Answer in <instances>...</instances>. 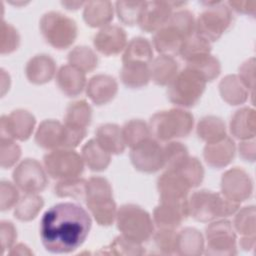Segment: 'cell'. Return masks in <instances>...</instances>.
<instances>
[{
	"instance_id": "obj_58",
	"label": "cell",
	"mask_w": 256,
	"mask_h": 256,
	"mask_svg": "<svg viewBox=\"0 0 256 256\" xmlns=\"http://www.w3.org/2000/svg\"><path fill=\"white\" fill-rule=\"evenodd\" d=\"M61 4L68 10H77L80 7H84L85 2H82V1H62Z\"/></svg>"
},
{
	"instance_id": "obj_54",
	"label": "cell",
	"mask_w": 256,
	"mask_h": 256,
	"mask_svg": "<svg viewBox=\"0 0 256 256\" xmlns=\"http://www.w3.org/2000/svg\"><path fill=\"white\" fill-rule=\"evenodd\" d=\"M229 8L231 10H235L236 12L242 13V14H248V15H255L256 11V1L250 0V1H229L227 3Z\"/></svg>"
},
{
	"instance_id": "obj_9",
	"label": "cell",
	"mask_w": 256,
	"mask_h": 256,
	"mask_svg": "<svg viewBox=\"0 0 256 256\" xmlns=\"http://www.w3.org/2000/svg\"><path fill=\"white\" fill-rule=\"evenodd\" d=\"M43 166L50 177L64 180L80 177L85 164L81 154L74 149L60 148L51 150L44 155Z\"/></svg>"
},
{
	"instance_id": "obj_5",
	"label": "cell",
	"mask_w": 256,
	"mask_h": 256,
	"mask_svg": "<svg viewBox=\"0 0 256 256\" xmlns=\"http://www.w3.org/2000/svg\"><path fill=\"white\" fill-rule=\"evenodd\" d=\"M115 222L121 235L139 244L150 240L155 231L151 215L144 208L132 203L118 208Z\"/></svg>"
},
{
	"instance_id": "obj_34",
	"label": "cell",
	"mask_w": 256,
	"mask_h": 256,
	"mask_svg": "<svg viewBox=\"0 0 256 256\" xmlns=\"http://www.w3.org/2000/svg\"><path fill=\"white\" fill-rule=\"evenodd\" d=\"M148 65L143 63H123L120 70L122 83L133 89L146 86L151 80Z\"/></svg>"
},
{
	"instance_id": "obj_42",
	"label": "cell",
	"mask_w": 256,
	"mask_h": 256,
	"mask_svg": "<svg viewBox=\"0 0 256 256\" xmlns=\"http://www.w3.org/2000/svg\"><path fill=\"white\" fill-rule=\"evenodd\" d=\"M86 181L80 177L59 180L54 186V193L60 198L69 197L75 200H84Z\"/></svg>"
},
{
	"instance_id": "obj_1",
	"label": "cell",
	"mask_w": 256,
	"mask_h": 256,
	"mask_svg": "<svg viewBox=\"0 0 256 256\" xmlns=\"http://www.w3.org/2000/svg\"><path fill=\"white\" fill-rule=\"evenodd\" d=\"M91 226V217L83 207L72 202L57 203L40 220L41 242L51 253H71L84 243Z\"/></svg>"
},
{
	"instance_id": "obj_46",
	"label": "cell",
	"mask_w": 256,
	"mask_h": 256,
	"mask_svg": "<svg viewBox=\"0 0 256 256\" xmlns=\"http://www.w3.org/2000/svg\"><path fill=\"white\" fill-rule=\"evenodd\" d=\"M145 1H117L115 12L119 20L126 25L138 24L139 16Z\"/></svg>"
},
{
	"instance_id": "obj_47",
	"label": "cell",
	"mask_w": 256,
	"mask_h": 256,
	"mask_svg": "<svg viewBox=\"0 0 256 256\" xmlns=\"http://www.w3.org/2000/svg\"><path fill=\"white\" fill-rule=\"evenodd\" d=\"M20 44V35L17 29L3 19L0 26V53L10 54L14 52Z\"/></svg>"
},
{
	"instance_id": "obj_36",
	"label": "cell",
	"mask_w": 256,
	"mask_h": 256,
	"mask_svg": "<svg viewBox=\"0 0 256 256\" xmlns=\"http://www.w3.org/2000/svg\"><path fill=\"white\" fill-rule=\"evenodd\" d=\"M43 206L44 200L38 193H25L14 207V216L23 222L31 221L36 218Z\"/></svg>"
},
{
	"instance_id": "obj_51",
	"label": "cell",
	"mask_w": 256,
	"mask_h": 256,
	"mask_svg": "<svg viewBox=\"0 0 256 256\" xmlns=\"http://www.w3.org/2000/svg\"><path fill=\"white\" fill-rule=\"evenodd\" d=\"M18 187L6 180L0 183V210L7 211L15 207L20 199Z\"/></svg>"
},
{
	"instance_id": "obj_49",
	"label": "cell",
	"mask_w": 256,
	"mask_h": 256,
	"mask_svg": "<svg viewBox=\"0 0 256 256\" xmlns=\"http://www.w3.org/2000/svg\"><path fill=\"white\" fill-rule=\"evenodd\" d=\"M195 21L194 14L188 9H178L173 11L168 23L179 29L187 38L195 33Z\"/></svg>"
},
{
	"instance_id": "obj_40",
	"label": "cell",
	"mask_w": 256,
	"mask_h": 256,
	"mask_svg": "<svg viewBox=\"0 0 256 256\" xmlns=\"http://www.w3.org/2000/svg\"><path fill=\"white\" fill-rule=\"evenodd\" d=\"M98 253L106 255H143L145 254V249L142 244L133 242L120 234Z\"/></svg>"
},
{
	"instance_id": "obj_15",
	"label": "cell",
	"mask_w": 256,
	"mask_h": 256,
	"mask_svg": "<svg viewBox=\"0 0 256 256\" xmlns=\"http://www.w3.org/2000/svg\"><path fill=\"white\" fill-rule=\"evenodd\" d=\"M189 216L188 198L182 201H160L153 210V222L157 228L176 230Z\"/></svg>"
},
{
	"instance_id": "obj_37",
	"label": "cell",
	"mask_w": 256,
	"mask_h": 256,
	"mask_svg": "<svg viewBox=\"0 0 256 256\" xmlns=\"http://www.w3.org/2000/svg\"><path fill=\"white\" fill-rule=\"evenodd\" d=\"M122 136L126 147L130 149L142 141L152 137L148 123L142 119H131L122 127Z\"/></svg>"
},
{
	"instance_id": "obj_24",
	"label": "cell",
	"mask_w": 256,
	"mask_h": 256,
	"mask_svg": "<svg viewBox=\"0 0 256 256\" xmlns=\"http://www.w3.org/2000/svg\"><path fill=\"white\" fill-rule=\"evenodd\" d=\"M236 152V146L233 139L226 136L224 139L208 143L203 149V157L205 162L212 168H224L233 160Z\"/></svg>"
},
{
	"instance_id": "obj_27",
	"label": "cell",
	"mask_w": 256,
	"mask_h": 256,
	"mask_svg": "<svg viewBox=\"0 0 256 256\" xmlns=\"http://www.w3.org/2000/svg\"><path fill=\"white\" fill-rule=\"evenodd\" d=\"M204 236L198 229L186 227L177 232L176 254L181 256H200L204 253Z\"/></svg>"
},
{
	"instance_id": "obj_48",
	"label": "cell",
	"mask_w": 256,
	"mask_h": 256,
	"mask_svg": "<svg viewBox=\"0 0 256 256\" xmlns=\"http://www.w3.org/2000/svg\"><path fill=\"white\" fill-rule=\"evenodd\" d=\"M21 157V147L15 140L1 137L0 139V165L7 169L13 167Z\"/></svg>"
},
{
	"instance_id": "obj_55",
	"label": "cell",
	"mask_w": 256,
	"mask_h": 256,
	"mask_svg": "<svg viewBox=\"0 0 256 256\" xmlns=\"http://www.w3.org/2000/svg\"><path fill=\"white\" fill-rule=\"evenodd\" d=\"M238 151L243 160L253 162L255 160V140H241L238 145Z\"/></svg>"
},
{
	"instance_id": "obj_8",
	"label": "cell",
	"mask_w": 256,
	"mask_h": 256,
	"mask_svg": "<svg viewBox=\"0 0 256 256\" xmlns=\"http://www.w3.org/2000/svg\"><path fill=\"white\" fill-rule=\"evenodd\" d=\"M39 28L45 41L55 49L69 48L78 33L76 22L58 11H48L43 14Z\"/></svg>"
},
{
	"instance_id": "obj_29",
	"label": "cell",
	"mask_w": 256,
	"mask_h": 256,
	"mask_svg": "<svg viewBox=\"0 0 256 256\" xmlns=\"http://www.w3.org/2000/svg\"><path fill=\"white\" fill-rule=\"evenodd\" d=\"M148 66L151 80L160 86H167L178 73V63L169 55L160 54L153 58Z\"/></svg>"
},
{
	"instance_id": "obj_17",
	"label": "cell",
	"mask_w": 256,
	"mask_h": 256,
	"mask_svg": "<svg viewBox=\"0 0 256 256\" xmlns=\"http://www.w3.org/2000/svg\"><path fill=\"white\" fill-rule=\"evenodd\" d=\"M127 34L125 30L115 24H109L99 29L93 36V45L95 49L105 55L114 56L124 51L127 45Z\"/></svg>"
},
{
	"instance_id": "obj_44",
	"label": "cell",
	"mask_w": 256,
	"mask_h": 256,
	"mask_svg": "<svg viewBox=\"0 0 256 256\" xmlns=\"http://www.w3.org/2000/svg\"><path fill=\"white\" fill-rule=\"evenodd\" d=\"M233 228L235 232H238L242 236L255 235V207L253 205L238 209L234 217Z\"/></svg>"
},
{
	"instance_id": "obj_21",
	"label": "cell",
	"mask_w": 256,
	"mask_h": 256,
	"mask_svg": "<svg viewBox=\"0 0 256 256\" xmlns=\"http://www.w3.org/2000/svg\"><path fill=\"white\" fill-rule=\"evenodd\" d=\"M56 83L63 94L68 97H76L86 88V73L71 65H62L56 72Z\"/></svg>"
},
{
	"instance_id": "obj_7",
	"label": "cell",
	"mask_w": 256,
	"mask_h": 256,
	"mask_svg": "<svg viewBox=\"0 0 256 256\" xmlns=\"http://www.w3.org/2000/svg\"><path fill=\"white\" fill-rule=\"evenodd\" d=\"M204 10L195 21V33L210 43L217 41L231 26L232 11L222 1H205Z\"/></svg>"
},
{
	"instance_id": "obj_53",
	"label": "cell",
	"mask_w": 256,
	"mask_h": 256,
	"mask_svg": "<svg viewBox=\"0 0 256 256\" xmlns=\"http://www.w3.org/2000/svg\"><path fill=\"white\" fill-rule=\"evenodd\" d=\"M17 239V230L14 224L10 221L2 220L0 222V242L2 248V254L7 249H10Z\"/></svg>"
},
{
	"instance_id": "obj_3",
	"label": "cell",
	"mask_w": 256,
	"mask_h": 256,
	"mask_svg": "<svg viewBox=\"0 0 256 256\" xmlns=\"http://www.w3.org/2000/svg\"><path fill=\"white\" fill-rule=\"evenodd\" d=\"M84 201L99 225L110 226L115 222L118 209L113 199L111 184L106 178L93 176L86 181Z\"/></svg>"
},
{
	"instance_id": "obj_33",
	"label": "cell",
	"mask_w": 256,
	"mask_h": 256,
	"mask_svg": "<svg viewBox=\"0 0 256 256\" xmlns=\"http://www.w3.org/2000/svg\"><path fill=\"white\" fill-rule=\"evenodd\" d=\"M197 136L206 144L218 142L224 139L226 134V125L222 118L215 115H206L202 117L196 126Z\"/></svg>"
},
{
	"instance_id": "obj_26",
	"label": "cell",
	"mask_w": 256,
	"mask_h": 256,
	"mask_svg": "<svg viewBox=\"0 0 256 256\" xmlns=\"http://www.w3.org/2000/svg\"><path fill=\"white\" fill-rule=\"evenodd\" d=\"M95 140L111 155L121 154L126 148L121 127L115 123H104L98 126L95 131Z\"/></svg>"
},
{
	"instance_id": "obj_2",
	"label": "cell",
	"mask_w": 256,
	"mask_h": 256,
	"mask_svg": "<svg viewBox=\"0 0 256 256\" xmlns=\"http://www.w3.org/2000/svg\"><path fill=\"white\" fill-rule=\"evenodd\" d=\"M148 125L154 139L169 142L187 137L193 129L194 117L183 108H171L154 113Z\"/></svg>"
},
{
	"instance_id": "obj_14",
	"label": "cell",
	"mask_w": 256,
	"mask_h": 256,
	"mask_svg": "<svg viewBox=\"0 0 256 256\" xmlns=\"http://www.w3.org/2000/svg\"><path fill=\"white\" fill-rule=\"evenodd\" d=\"M220 187L222 195L231 201L241 204L252 195L253 181L245 170L234 167L222 174Z\"/></svg>"
},
{
	"instance_id": "obj_23",
	"label": "cell",
	"mask_w": 256,
	"mask_h": 256,
	"mask_svg": "<svg viewBox=\"0 0 256 256\" xmlns=\"http://www.w3.org/2000/svg\"><path fill=\"white\" fill-rule=\"evenodd\" d=\"M56 62L48 54H37L31 57L25 66V75L32 84L48 83L56 76Z\"/></svg>"
},
{
	"instance_id": "obj_50",
	"label": "cell",
	"mask_w": 256,
	"mask_h": 256,
	"mask_svg": "<svg viewBox=\"0 0 256 256\" xmlns=\"http://www.w3.org/2000/svg\"><path fill=\"white\" fill-rule=\"evenodd\" d=\"M164 158H165V169H171L179 165L188 156L187 147L178 141H169L163 146Z\"/></svg>"
},
{
	"instance_id": "obj_39",
	"label": "cell",
	"mask_w": 256,
	"mask_h": 256,
	"mask_svg": "<svg viewBox=\"0 0 256 256\" xmlns=\"http://www.w3.org/2000/svg\"><path fill=\"white\" fill-rule=\"evenodd\" d=\"M207 54H211V43L194 33L183 42L178 55L186 63H189Z\"/></svg>"
},
{
	"instance_id": "obj_32",
	"label": "cell",
	"mask_w": 256,
	"mask_h": 256,
	"mask_svg": "<svg viewBox=\"0 0 256 256\" xmlns=\"http://www.w3.org/2000/svg\"><path fill=\"white\" fill-rule=\"evenodd\" d=\"M84 164L92 171H104L111 162V154L105 151L94 139L88 140L81 149Z\"/></svg>"
},
{
	"instance_id": "obj_16",
	"label": "cell",
	"mask_w": 256,
	"mask_h": 256,
	"mask_svg": "<svg viewBox=\"0 0 256 256\" xmlns=\"http://www.w3.org/2000/svg\"><path fill=\"white\" fill-rule=\"evenodd\" d=\"M192 189L188 181L177 171L166 169L157 179L160 201L186 200Z\"/></svg>"
},
{
	"instance_id": "obj_19",
	"label": "cell",
	"mask_w": 256,
	"mask_h": 256,
	"mask_svg": "<svg viewBox=\"0 0 256 256\" xmlns=\"http://www.w3.org/2000/svg\"><path fill=\"white\" fill-rule=\"evenodd\" d=\"M85 91L94 104L105 105L115 98L118 92V83L111 75L96 74L88 80Z\"/></svg>"
},
{
	"instance_id": "obj_52",
	"label": "cell",
	"mask_w": 256,
	"mask_h": 256,
	"mask_svg": "<svg viewBox=\"0 0 256 256\" xmlns=\"http://www.w3.org/2000/svg\"><path fill=\"white\" fill-rule=\"evenodd\" d=\"M238 78L247 88L251 96L254 94V84H255V58L251 57L241 64L238 70Z\"/></svg>"
},
{
	"instance_id": "obj_25",
	"label": "cell",
	"mask_w": 256,
	"mask_h": 256,
	"mask_svg": "<svg viewBox=\"0 0 256 256\" xmlns=\"http://www.w3.org/2000/svg\"><path fill=\"white\" fill-rule=\"evenodd\" d=\"M230 133L239 140L254 139L256 135V113L253 108L242 107L230 118Z\"/></svg>"
},
{
	"instance_id": "obj_45",
	"label": "cell",
	"mask_w": 256,
	"mask_h": 256,
	"mask_svg": "<svg viewBox=\"0 0 256 256\" xmlns=\"http://www.w3.org/2000/svg\"><path fill=\"white\" fill-rule=\"evenodd\" d=\"M176 234L174 229L158 228L154 231L151 239L158 253L163 255L176 254Z\"/></svg>"
},
{
	"instance_id": "obj_28",
	"label": "cell",
	"mask_w": 256,
	"mask_h": 256,
	"mask_svg": "<svg viewBox=\"0 0 256 256\" xmlns=\"http://www.w3.org/2000/svg\"><path fill=\"white\" fill-rule=\"evenodd\" d=\"M114 16L113 4L110 1H88L83 7V19L93 28H102L110 24Z\"/></svg>"
},
{
	"instance_id": "obj_11",
	"label": "cell",
	"mask_w": 256,
	"mask_h": 256,
	"mask_svg": "<svg viewBox=\"0 0 256 256\" xmlns=\"http://www.w3.org/2000/svg\"><path fill=\"white\" fill-rule=\"evenodd\" d=\"M47 175L44 166L32 158L22 160L12 172L14 184L25 193L42 192L48 184Z\"/></svg>"
},
{
	"instance_id": "obj_31",
	"label": "cell",
	"mask_w": 256,
	"mask_h": 256,
	"mask_svg": "<svg viewBox=\"0 0 256 256\" xmlns=\"http://www.w3.org/2000/svg\"><path fill=\"white\" fill-rule=\"evenodd\" d=\"M153 59V46L144 37L132 38L126 45L123 55V63H143L149 64Z\"/></svg>"
},
{
	"instance_id": "obj_30",
	"label": "cell",
	"mask_w": 256,
	"mask_h": 256,
	"mask_svg": "<svg viewBox=\"0 0 256 256\" xmlns=\"http://www.w3.org/2000/svg\"><path fill=\"white\" fill-rule=\"evenodd\" d=\"M218 87L221 98L226 103L233 106L245 103L250 94L235 74H229L223 77Z\"/></svg>"
},
{
	"instance_id": "obj_20",
	"label": "cell",
	"mask_w": 256,
	"mask_h": 256,
	"mask_svg": "<svg viewBox=\"0 0 256 256\" xmlns=\"http://www.w3.org/2000/svg\"><path fill=\"white\" fill-rule=\"evenodd\" d=\"M65 137L66 129L64 123L54 119L43 120L35 132L36 144L49 151L64 148Z\"/></svg>"
},
{
	"instance_id": "obj_13",
	"label": "cell",
	"mask_w": 256,
	"mask_h": 256,
	"mask_svg": "<svg viewBox=\"0 0 256 256\" xmlns=\"http://www.w3.org/2000/svg\"><path fill=\"white\" fill-rule=\"evenodd\" d=\"M36 124L35 116L24 109H16L0 118V136L25 141L32 135Z\"/></svg>"
},
{
	"instance_id": "obj_59",
	"label": "cell",
	"mask_w": 256,
	"mask_h": 256,
	"mask_svg": "<svg viewBox=\"0 0 256 256\" xmlns=\"http://www.w3.org/2000/svg\"><path fill=\"white\" fill-rule=\"evenodd\" d=\"M5 83L10 85V76H9L8 73H6V71L3 68H1V90H2V95H4L5 92H6Z\"/></svg>"
},
{
	"instance_id": "obj_43",
	"label": "cell",
	"mask_w": 256,
	"mask_h": 256,
	"mask_svg": "<svg viewBox=\"0 0 256 256\" xmlns=\"http://www.w3.org/2000/svg\"><path fill=\"white\" fill-rule=\"evenodd\" d=\"M186 66H189L199 72L207 82L213 81L221 73V63L219 59L212 54H207L186 63Z\"/></svg>"
},
{
	"instance_id": "obj_41",
	"label": "cell",
	"mask_w": 256,
	"mask_h": 256,
	"mask_svg": "<svg viewBox=\"0 0 256 256\" xmlns=\"http://www.w3.org/2000/svg\"><path fill=\"white\" fill-rule=\"evenodd\" d=\"M171 170L179 172L188 181L192 188L198 187L204 178V168L200 160L196 157L188 156L179 165L171 168Z\"/></svg>"
},
{
	"instance_id": "obj_56",
	"label": "cell",
	"mask_w": 256,
	"mask_h": 256,
	"mask_svg": "<svg viewBox=\"0 0 256 256\" xmlns=\"http://www.w3.org/2000/svg\"><path fill=\"white\" fill-rule=\"evenodd\" d=\"M8 255L11 256H16V255H33L32 250H30V248L24 244V243H17L14 244L8 252Z\"/></svg>"
},
{
	"instance_id": "obj_18",
	"label": "cell",
	"mask_w": 256,
	"mask_h": 256,
	"mask_svg": "<svg viewBox=\"0 0 256 256\" xmlns=\"http://www.w3.org/2000/svg\"><path fill=\"white\" fill-rule=\"evenodd\" d=\"M173 9V4L169 1H145L138 25L145 32H156L168 22Z\"/></svg>"
},
{
	"instance_id": "obj_4",
	"label": "cell",
	"mask_w": 256,
	"mask_h": 256,
	"mask_svg": "<svg viewBox=\"0 0 256 256\" xmlns=\"http://www.w3.org/2000/svg\"><path fill=\"white\" fill-rule=\"evenodd\" d=\"M239 208L240 203L227 199L219 192L202 189L188 196L189 216L200 222H211L233 215Z\"/></svg>"
},
{
	"instance_id": "obj_22",
	"label": "cell",
	"mask_w": 256,
	"mask_h": 256,
	"mask_svg": "<svg viewBox=\"0 0 256 256\" xmlns=\"http://www.w3.org/2000/svg\"><path fill=\"white\" fill-rule=\"evenodd\" d=\"M187 37L175 26L166 23L153 34V47L162 55L175 56L179 54L180 48Z\"/></svg>"
},
{
	"instance_id": "obj_6",
	"label": "cell",
	"mask_w": 256,
	"mask_h": 256,
	"mask_svg": "<svg viewBox=\"0 0 256 256\" xmlns=\"http://www.w3.org/2000/svg\"><path fill=\"white\" fill-rule=\"evenodd\" d=\"M207 81L199 72L186 66L167 85L168 99L180 108L193 107L201 99Z\"/></svg>"
},
{
	"instance_id": "obj_57",
	"label": "cell",
	"mask_w": 256,
	"mask_h": 256,
	"mask_svg": "<svg viewBox=\"0 0 256 256\" xmlns=\"http://www.w3.org/2000/svg\"><path fill=\"white\" fill-rule=\"evenodd\" d=\"M239 246L245 251H250L255 247V235H245L239 240Z\"/></svg>"
},
{
	"instance_id": "obj_38",
	"label": "cell",
	"mask_w": 256,
	"mask_h": 256,
	"mask_svg": "<svg viewBox=\"0 0 256 256\" xmlns=\"http://www.w3.org/2000/svg\"><path fill=\"white\" fill-rule=\"evenodd\" d=\"M68 63L79 68L83 72H91L98 66V56L95 51L85 45H79L70 50L67 55Z\"/></svg>"
},
{
	"instance_id": "obj_12",
	"label": "cell",
	"mask_w": 256,
	"mask_h": 256,
	"mask_svg": "<svg viewBox=\"0 0 256 256\" xmlns=\"http://www.w3.org/2000/svg\"><path fill=\"white\" fill-rule=\"evenodd\" d=\"M130 160L136 170L155 173L165 167L163 146L150 137L130 149Z\"/></svg>"
},
{
	"instance_id": "obj_10",
	"label": "cell",
	"mask_w": 256,
	"mask_h": 256,
	"mask_svg": "<svg viewBox=\"0 0 256 256\" xmlns=\"http://www.w3.org/2000/svg\"><path fill=\"white\" fill-rule=\"evenodd\" d=\"M207 255L230 256L237 254L236 233L230 221L225 219L213 220L205 228Z\"/></svg>"
},
{
	"instance_id": "obj_35",
	"label": "cell",
	"mask_w": 256,
	"mask_h": 256,
	"mask_svg": "<svg viewBox=\"0 0 256 256\" xmlns=\"http://www.w3.org/2000/svg\"><path fill=\"white\" fill-rule=\"evenodd\" d=\"M92 108L85 100H76L71 103L66 108L64 115V124L87 129L92 121Z\"/></svg>"
}]
</instances>
